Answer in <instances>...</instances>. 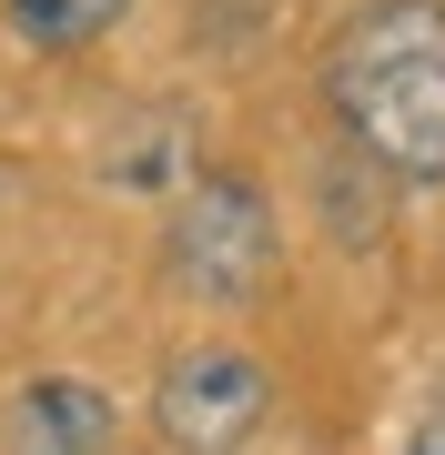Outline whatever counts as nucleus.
Here are the masks:
<instances>
[{"mask_svg": "<svg viewBox=\"0 0 445 455\" xmlns=\"http://www.w3.org/2000/svg\"><path fill=\"white\" fill-rule=\"evenodd\" d=\"M274 405V374L243 355V344H193V355L163 364V395H152V415H163V445L182 455H233L264 425Z\"/></svg>", "mask_w": 445, "mask_h": 455, "instance_id": "obj_3", "label": "nucleus"}, {"mask_svg": "<svg viewBox=\"0 0 445 455\" xmlns=\"http://www.w3.org/2000/svg\"><path fill=\"white\" fill-rule=\"evenodd\" d=\"M122 415L101 385H71V374H41V385L11 395V415H0V445L11 455H112Z\"/></svg>", "mask_w": 445, "mask_h": 455, "instance_id": "obj_4", "label": "nucleus"}, {"mask_svg": "<svg viewBox=\"0 0 445 455\" xmlns=\"http://www.w3.org/2000/svg\"><path fill=\"white\" fill-rule=\"evenodd\" d=\"M11 11V31L31 41V51H82V41H101L132 0H0Z\"/></svg>", "mask_w": 445, "mask_h": 455, "instance_id": "obj_5", "label": "nucleus"}, {"mask_svg": "<svg viewBox=\"0 0 445 455\" xmlns=\"http://www.w3.org/2000/svg\"><path fill=\"white\" fill-rule=\"evenodd\" d=\"M334 112L385 172L445 182V0H375L345 20Z\"/></svg>", "mask_w": 445, "mask_h": 455, "instance_id": "obj_1", "label": "nucleus"}, {"mask_svg": "<svg viewBox=\"0 0 445 455\" xmlns=\"http://www.w3.org/2000/svg\"><path fill=\"white\" fill-rule=\"evenodd\" d=\"M405 455H445V395H435L425 415H415V435H405Z\"/></svg>", "mask_w": 445, "mask_h": 455, "instance_id": "obj_6", "label": "nucleus"}, {"mask_svg": "<svg viewBox=\"0 0 445 455\" xmlns=\"http://www.w3.org/2000/svg\"><path fill=\"white\" fill-rule=\"evenodd\" d=\"M172 283L193 304H253L274 283V203L253 193L243 172H193L172 193Z\"/></svg>", "mask_w": 445, "mask_h": 455, "instance_id": "obj_2", "label": "nucleus"}]
</instances>
